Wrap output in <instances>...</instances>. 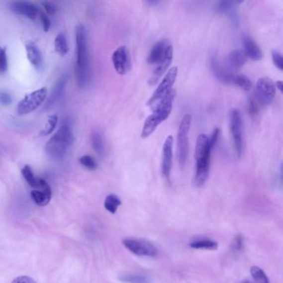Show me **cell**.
<instances>
[{
    "mask_svg": "<svg viewBox=\"0 0 283 283\" xmlns=\"http://www.w3.org/2000/svg\"><path fill=\"white\" fill-rule=\"evenodd\" d=\"M76 45H77V65L76 77L80 88H85L90 80V61L88 49V35L84 26L76 28Z\"/></svg>",
    "mask_w": 283,
    "mask_h": 283,
    "instance_id": "6da1fadb",
    "label": "cell"
},
{
    "mask_svg": "<svg viewBox=\"0 0 283 283\" xmlns=\"http://www.w3.org/2000/svg\"><path fill=\"white\" fill-rule=\"evenodd\" d=\"M211 151L208 136L203 134L198 135L194 152L195 174L193 182L196 187H202L208 181L210 168Z\"/></svg>",
    "mask_w": 283,
    "mask_h": 283,
    "instance_id": "7a4b0ae2",
    "label": "cell"
},
{
    "mask_svg": "<svg viewBox=\"0 0 283 283\" xmlns=\"http://www.w3.org/2000/svg\"><path fill=\"white\" fill-rule=\"evenodd\" d=\"M175 96L176 92L172 89L160 102L151 108L153 110V114L149 115L145 121L141 131V137L145 139L150 136L158 127L159 125L169 117L173 107Z\"/></svg>",
    "mask_w": 283,
    "mask_h": 283,
    "instance_id": "3957f363",
    "label": "cell"
},
{
    "mask_svg": "<svg viewBox=\"0 0 283 283\" xmlns=\"http://www.w3.org/2000/svg\"><path fill=\"white\" fill-rule=\"evenodd\" d=\"M73 142L72 128L68 124L63 125L46 144V154L53 160H61L66 156Z\"/></svg>",
    "mask_w": 283,
    "mask_h": 283,
    "instance_id": "277c9868",
    "label": "cell"
},
{
    "mask_svg": "<svg viewBox=\"0 0 283 283\" xmlns=\"http://www.w3.org/2000/svg\"><path fill=\"white\" fill-rule=\"evenodd\" d=\"M47 96L48 90L46 88L29 93L18 102L17 113L19 115H24L33 112L45 101Z\"/></svg>",
    "mask_w": 283,
    "mask_h": 283,
    "instance_id": "5b68a950",
    "label": "cell"
},
{
    "mask_svg": "<svg viewBox=\"0 0 283 283\" xmlns=\"http://www.w3.org/2000/svg\"><path fill=\"white\" fill-rule=\"evenodd\" d=\"M191 125V115H185L181 124L179 126L178 138V159L179 163L181 167L186 166L187 158L189 155V132L190 129Z\"/></svg>",
    "mask_w": 283,
    "mask_h": 283,
    "instance_id": "8992f818",
    "label": "cell"
},
{
    "mask_svg": "<svg viewBox=\"0 0 283 283\" xmlns=\"http://www.w3.org/2000/svg\"><path fill=\"white\" fill-rule=\"evenodd\" d=\"M177 74H178V68L176 67H173L169 70L163 80L161 81L158 88H156L152 96L149 99L148 102H147L148 105H150L151 108L153 107L172 90V88L177 78Z\"/></svg>",
    "mask_w": 283,
    "mask_h": 283,
    "instance_id": "52a82bcc",
    "label": "cell"
},
{
    "mask_svg": "<svg viewBox=\"0 0 283 283\" xmlns=\"http://www.w3.org/2000/svg\"><path fill=\"white\" fill-rule=\"evenodd\" d=\"M230 128L236 155L240 158L243 148V119L238 109H233L231 111Z\"/></svg>",
    "mask_w": 283,
    "mask_h": 283,
    "instance_id": "ba28073f",
    "label": "cell"
},
{
    "mask_svg": "<svg viewBox=\"0 0 283 283\" xmlns=\"http://www.w3.org/2000/svg\"><path fill=\"white\" fill-rule=\"evenodd\" d=\"M123 245L133 254L141 257H155L158 251L156 246L148 241L139 238H125L122 241Z\"/></svg>",
    "mask_w": 283,
    "mask_h": 283,
    "instance_id": "9c48e42d",
    "label": "cell"
},
{
    "mask_svg": "<svg viewBox=\"0 0 283 283\" xmlns=\"http://www.w3.org/2000/svg\"><path fill=\"white\" fill-rule=\"evenodd\" d=\"M276 87L270 78H262L256 85L257 99L262 105H269L275 96Z\"/></svg>",
    "mask_w": 283,
    "mask_h": 283,
    "instance_id": "30bf717a",
    "label": "cell"
},
{
    "mask_svg": "<svg viewBox=\"0 0 283 283\" xmlns=\"http://www.w3.org/2000/svg\"><path fill=\"white\" fill-rule=\"evenodd\" d=\"M112 63L116 73L125 75L131 67L130 51L126 46H120L113 53Z\"/></svg>",
    "mask_w": 283,
    "mask_h": 283,
    "instance_id": "8fae6325",
    "label": "cell"
},
{
    "mask_svg": "<svg viewBox=\"0 0 283 283\" xmlns=\"http://www.w3.org/2000/svg\"><path fill=\"white\" fill-rule=\"evenodd\" d=\"M31 198L37 205H48L52 198V189L48 182L43 179H38V186L31 191Z\"/></svg>",
    "mask_w": 283,
    "mask_h": 283,
    "instance_id": "7c38bea8",
    "label": "cell"
},
{
    "mask_svg": "<svg viewBox=\"0 0 283 283\" xmlns=\"http://www.w3.org/2000/svg\"><path fill=\"white\" fill-rule=\"evenodd\" d=\"M173 144L174 138L172 135H169L166 138V141L162 149V161H161V172L164 177L167 180L170 179L172 161H173Z\"/></svg>",
    "mask_w": 283,
    "mask_h": 283,
    "instance_id": "4fadbf2b",
    "label": "cell"
},
{
    "mask_svg": "<svg viewBox=\"0 0 283 283\" xmlns=\"http://www.w3.org/2000/svg\"><path fill=\"white\" fill-rule=\"evenodd\" d=\"M210 68L213 74L221 83L225 84H233V71H231L227 66H224L218 61L216 55H213L210 58Z\"/></svg>",
    "mask_w": 283,
    "mask_h": 283,
    "instance_id": "5bb4252c",
    "label": "cell"
},
{
    "mask_svg": "<svg viewBox=\"0 0 283 283\" xmlns=\"http://www.w3.org/2000/svg\"><path fill=\"white\" fill-rule=\"evenodd\" d=\"M174 49L171 45H168L166 48V53L163 58L158 63V65L156 69L154 70L153 74L149 79L148 83L150 85H156L157 82L160 80V78L163 76L164 73H166L169 67L171 64L172 59H173Z\"/></svg>",
    "mask_w": 283,
    "mask_h": 283,
    "instance_id": "9a60e30c",
    "label": "cell"
},
{
    "mask_svg": "<svg viewBox=\"0 0 283 283\" xmlns=\"http://www.w3.org/2000/svg\"><path fill=\"white\" fill-rule=\"evenodd\" d=\"M10 9L13 13L24 16L32 20H34L39 13L38 7L35 4L26 1H15L11 3Z\"/></svg>",
    "mask_w": 283,
    "mask_h": 283,
    "instance_id": "2e32d148",
    "label": "cell"
},
{
    "mask_svg": "<svg viewBox=\"0 0 283 283\" xmlns=\"http://www.w3.org/2000/svg\"><path fill=\"white\" fill-rule=\"evenodd\" d=\"M68 83V77L66 74H63V76H61L60 78H58L57 83L53 87L49 97L47 100V102L45 104L46 109L52 107L53 105H55L56 103L58 102V100H60V98L62 97V95L65 91Z\"/></svg>",
    "mask_w": 283,
    "mask_h": 283,
    "instance_id": "e0dca14e",
    "label": "cell"
},
{
    "mask_svg": "<svg viewBox=\"0 0 283 283\" xmlns=\"http://www.w3.org/2000/svg\"><path fill=\"white\" fill-rule=\"evenodd\" d=\"M242 43L243 46V52L248 58L254 61L261 60L263 58V52L255 41L248 34L242 36Z\"/></svg>",
    "mask_w": 283,
    "mask_h": 283,
    "instance_id": "ac0fdd59",
    "label": "cell"
},
{
    "mask_svg": "<svg viewBox=\"0 0 283 283\" xmlns=\"http://www.w3.org/2000/svg\"><path fill=\"white\" fill-rule=\"evenodd\" d=\"M235 3L232 1H219L216 3L214 9L218 13L226 14L231 18L233 24L238 25V13L235 11Z\"/></svg>",
    "mask_w": 283,
    "mask_h": 283,
    "instance_id": "d6986e66",
    "label": "cell"
},
{
    "mask_svg": "<svg viewBox=\"0 0 283 283\" xmlns=\"http://www.w3.org/2000/svg\"><path fill=\"white\" fill-rule=\"evenodd\" d=\"M248 57L242 49H234L229 53L227 58V67L231 71L238 70L242 68L246 62Z\"/></svg>",
    "mask_w": 283,
    "mask_h": 283,
    "instance_id": "ffe728a7",
    "label": "cell"
},
{
    "mask_svg": "<svg viewBox=\"0 0 283 283\" xmlns=\"http://www.w3.org/2000/svg\"><path fill=\"white\" fill-rule=\"evenodd\" d=\"M118 280L123 283H153L148 276L135 272H124L118 275Z\"/></svg>",
    "mask_w": 283,
    "mask_h": 283,
    "instance_id": "44dd1931",
    "label": "cell"
},
{
    "mask_svg": "<svg viewBox=\"0 0 283 283\" xmlns=\"http://www.w3.org/2000/svg\"><path fill=\"white\" fill-rule=\"evenodd\" d=\"M27 57L31 64L36 68V69H41L43 67V56L40 50L38 49L37 46L33 43H28L25 47Z\"/></svg>",
    "mask_w": 283,
    "mask_h": 283,
    "instance_id": "7402d4cb",
    "label": "cell"
},
{
    "mask_svg": "<svg viewBox=\"0 0 283 283\" xmlns=\"http://www.w3.org/2000/svg\"><path fill=\"white\" fill-rule=\"evenodd\" d=\"M167 47H168L167 40H161L156 43L149 54L148 58H147V63L149 64H155V63H159L165 55Z\"/></svg>",
    "mask_w": 283,
    "mask_h": 283,
    "instance_id": "603a6c76",
    "label": "cell"
},
{
    "mask_svg": "<svg viewBox=\"0 0 283 283\" xmlns=\"http://www.w3.org/2000/svg\"><path fill=\"white\" fill-rule=\"evenodd\" d=\"M190 248L193 249H204V250H217L218 243L216 241L208 238H198L189 243Z\"/></svg>",
    "mask_w": 283,
    "mask_h": 283,
    "instance_id": "cb8c5ba5",
    "label": "cell"
},
{
    "mask_svg": "<svg viewBox=\"0 0 283 283\" xmlns=\"http://www.w3.org/2000/svg\"><path fill=\"white\" fill-rule=\"evenodd\" d=\"M91 141L92 146L95 153L100 157H104L105 156V146L103 142L102 136L98 131H94L91 136Z\"/></svg>",
    "mask_w": 283,
    "mask_h": 283,
    "instance_id": "d4e9b609",
    "label": "cell"
},
{
    "mask_svg": "<svg viewBox=\"0 0 283 283\" xmlns=\"http://www.w3.org/2000/svg\"><path fill=\"white\" fill-rule=\"evenodd\" d=\"M120 205H121V200H120V198L116 194L110 193L109 195L106 196L104 206H105V208L108 212H110V213L114 214V213H116L118 208Z\"/></svg>",
    "mask_w": 283,
    "mask_h": 283,
    "instance_id": "484cf974",
    "label": "cell"
},
{
    "mask_svg": "<svg viewBox=\"0 0 283 283\" xmlns=\"http://www.w3.org/2000/svg\"><path fill=\"white\" fill-rule=\"evenodd\" d=\"M54 47H55L56 52L62 57H64L68 54L69 48H68L67 38L63 33H59L56 37L55 41H54Z\"/></svg>",
    "mask_w": 283,
    "mask_h": 283,
    "instance_id": "4316f807",
    "label": "cell"
},
{
    "mask_svg": "<svg viewBox=\"0 0 283 283\" xmlns=\"http://www.w3.org/2000/svg\"><path fill=\"white\" fill-rule=\"evenodd\" d=\"M251 275L255 283H269V279L265 272L258 266L251 268Z\"/></svg>",
    "mask_w": 283,
    "mask_h": 283,
    "instance_id": "83f0119b",
    "label": "cell"
},
{
    "mask_svg": "<svg viewBox=\"0 0 283 283\" xmlns=\"http://www.w3.org/2000/svg\"><path fill=\"white\" fill-rule=\"evenodd\" d=\"M22 175H23V178L27 181V183L33 189H37L38 186V179L36 178L33 174V170L29 166H24L23 168L22 169Z\"/></svg>",
    "mask_w": 283,
    "mask_h": 283,
    "instance_id": "f1b7e54d",
    "label": "cell"
},
{
    "mask_svg": "<svg viewBox=\"0 0 283 283\" xmlns=\"http://www.w3.org/2000/svg\"><path fill=\"white\" fill-rule=\"evenodd\" d=\"M233 84L238 86V88H242L244 91H250L252 88V82L250 79L245 75L234 76Z\"/></svg>",
    "mask_w": 283,
    "mask_h": 283,
    "instance_id": "f546056e",
    "label": "cell"
},
{
    "mask_svg": "<svg viewBox=\"0 0 283 283\" xmlns=\"http://www.w3.org/2000/svg\"><path fill=\"white\" fill-rule=\"evenodd\" d=\"M58 115H50V116L48 117V121L46 123L45 126H44L43 130L40 131L41 136H46V135H49V134L53 132L56 126L58 125Z\"/></svg>",
    "mask_w": 283,
    "mask_h": 283,
    "instance_id": "4dcf8cb0",
    "label": "cell"
},
{
    "mask_svg": "<svg viewBox=\"0 0 283 283\" xmlns=\"http://www.w3.org/2000/svg\"><path fill=\"white\" fill-rule=\"evenodd\" d=\"M79 162L84 168L88 169L89 171H95L97 169V163L95 159L91 156H83L79 159Z\"/></svg>",
    "mask_w": 283,
    "mask_h": 283,
    "instance_id": "1f68e13d",
    "label": "cell"
},
{
    "mask_svg": "<svg viewBox=\"0 0 283 283\" xmlns=\"http://www.w3.org/2000/svg\"><path fill=\"white\" fill-rule=\"evenodd\" d=\"M8 69V58L5 48L0 47V73H4Z\"/></svg>",
    "mask_w": 283,
    "mask_h": 283,
    "instance_id": "d6a6232c",
    "label": "cell"
},
{
    "mask_svg": "<svg viewBox=\"0 0 283 283\" xmlns=\"http://www.w3.org/2000/svg\"><path fill=\"white\" fill-rule=\"evenodd\" d=\"M248 110L249 115L252 117H254V116L258 115V112H259V106H258V102L256 101V99H254V98H250L248 100Z\"/></svg>",
    "mask_w": 283,
    "mask_h": 283,
    "instance_id": "836d02e7",
    "label": "cell"
},
{
    "mask_svg": "<svg viewBox=\"0 0 283 283\" xmlns=\"http://www.w3.org/2000/svg\"><path fill=\"white\" fill-rule=\"evenodd\" d=\"M272 58H273L274 65L280 71L283 70V56L278 51L273 50L272 52Z\"/></svg>",
    "mask_w": 283,
    "mask_h": 283,
    "instance_id": "e575fe53",
    "label": "cell"
},
{
    "mask_svg": "<svg viewBox=\"0 0 283 283\" xmlns=\"http://www.w3.org/2000/svg\"><path fill=\"white\" fill-rule=\"evenodd\" d=\"M219 135H220V130H219L218 128H215V129L213 130V132H212L211 137L208 138V145H209L211 151L213 150V147H214L216 144H217V141H218V138H219Z\"/></svg>",
    "mask_w": 283,
    "mask_h": 283,
    "instance_id": "d590c367",
    "label": "cell"
},
{
    "mask_svg": "<svg viewBox=\"0 0 283 283\" xmlns=\"http://www.w3.org/2000/svg\"><path fill=\"white\" fill-rule=\"evenodd\" d=\"M39 14H40L41 21H42V23H43V30L47 33L50 29V19L48 18V14H46L44 12H41V13L39 12Z\"/></svg>",
    "mask_w": 283,
    "mask_h": 283,
    "instance_id": "8d00e7d4",
    "label": "cell"
},
{
    "mask_svg": "<svg viewBox=\"0 0 283 283\" xmlns=\"http://www.w3.org/2000/svg\"><path fill=\"white\" fill-rule=\"evenodd\" d=\"M12 103V96L7 92H0V104L9 105Z\"/></svg>",
    "mask_w": 283,
    "mask_h": 283,
    "instance_id": "74e56055",
    "label": "cell"
},
{
    "mask_svg": "<svg viewBox=\"0 0 283 283\" xmlns=\"http://www.w3.org/2000/svg\"><path fill=\"white\" fill-rule=\"evenodd\" d=\"M42 5L45 9L46 14L48 13V15H53L56 13V11H57L56 6L53 3H50V2H43Z\"/></svg>",
    "mask_w": 283,
    "mask_h": 283,
    "instance_id": "f35d334b",
    "label": "cell"
},
{
    "mask_svg": "<svg viewBox=\"0 0 283 283\" xmlns=\"http://www.w3.org/2000/svg\"><path fill=\"white\" fill-rule=\"evenodd\" d=\"M243 237L241 235L236 236L235 238H234V240H233V249L234 251H238L242 250V248H243Z\"/></svg>",
    "mask_w": 283,
    "mask_h": 283,
    "instance_id": "ab89813d",
    "label": "cell"
},
{
    "mask_svg": "<svg viewBox=\"0 0 283 283\" xmlns=\"http://www.w3.org/2000/svg\"><path fill=\"white\" fill-rule=\"evenodd\" d=\"M12 283H36L33 278H29L28 276H21L15 278Z\"/></svg>",
    "mask_w": 283,
    "mask_h": 283,
    "instance_id": "60d3db41",
    "label": "cell"
},
{
    "mask_svg": "<svg viewBox=\"0 0 283 283\" xmlns=\"http://www.w3.org/2000/svg\"><path fill=\"white\" fill-rule=\"evenodd\" d=\"M275 87H277L278 90L280 91L281 93H283V83L282 81H278L277 83H275Z\"/></svg>",
    "mask_w": 283,
    "mask_h": 283,
    "instance_id": "b9f144b4",
    "label": "cell"
},
{
    "mask_svg": "<svg viewBox=\"0 0 283 283\" xmlns=\"http://www.w3.org/2000/svg\"><path fill=\"white\" fill-rule=\"evenodd\" d=\"M243 283H251V282H249V281H244V282H243Z\"/></svg>",
    "mask_w": 283,
    "mask_h": 283,
    "instance_id": "7bdbcfd3",
    "label": "cell"
}]
</instances>
